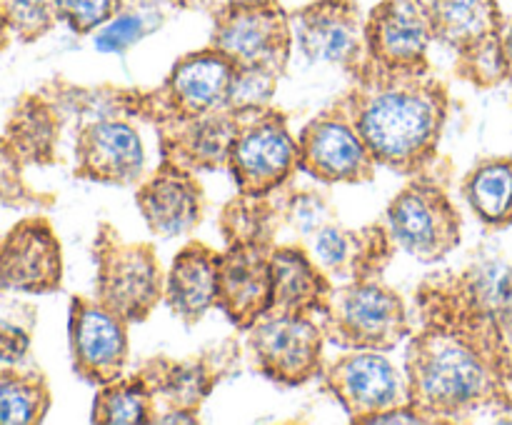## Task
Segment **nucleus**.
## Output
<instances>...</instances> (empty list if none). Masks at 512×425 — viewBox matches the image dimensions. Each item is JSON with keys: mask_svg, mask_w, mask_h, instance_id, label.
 <instances>
[{"mask_svg": "<svg viewBox=\"0 0 512 425\" xmlns=\"http://www.w3.org/2000/svg\"><path fill=\"white\" fill-rule=\"evenodd\" d=\"M405 348L410 405L428 423H512V348L488 315L423 278Z\"/></svg>", "mask_w": 512, "mask_h": 425, "instance_id": "1", "label": "nucleus"}, {"mask_svg": "<svg viewBox=\"0 0 512 425\" xmlns=\"http://www.w3.org/2000/svg\"><path fill=\"white\" fill-rule=\"evenodd\" d=\"M353 78L355 85L335 105L355 125L378 168L400 175L430 168L448 120V85L430 70H388L370 58Z\"/></svg>", "mask_w": 512, "mask_h": 425, "instance_id": "2", "label": "nucleus"}, {"mask_svg": "<svg viewBox=\"0 0 512 425\" xmlns=\"http://www.w3.org/2000/svg\"><path fill=\"white\" fill-rule=\"evenodd\" d=\"M238 65L208 45L178 58L155 90H118V108L160 125L230 108Z\"/></svg>", "mask_w": 512, "mask_h": 425, "instance_id": "3", "label": "nucleus"}, {"mask_svg": "<svg viewBox=\"0 0 512 425\" xmlns=\"http://www.w3.org/2000/svg\"><path fill=\"white\" fill-rule=\"evenodd\" d=\"M320 325L330 345L340 350H390L413 335L403 295L383 280L335 285Z\"/></svg>", "mask_w": 512, "mask_h": 425, "instance_id": "4", "label": "nucleus"}, {"mask_svg": "<svg viewBox=\"0 0 512 425\" xmlns=\"http://www.w3.org/2000/svg\"><path fill=\"white\" fill-rule=\"evenodd\" d=\"M93 263L95 298L125 323H145L163 303L165 273L150 243H130L103 220L95 230Z\"/></svg>", "mask_w": 512, "mask_h": 425, "instance_id": "5", "label": "nucleus"}, {"mask_svg": "<svg viewBox=\"0 0 512 425\" xmlns=\"http://www.w3.org/2000/svg\"><path fill=\"white\" fill-rule=\"evenodd\" d=\"M430 168L410 175L385 210V225L395 245L425 265L445 260L463 240L458 205L450 198L443 175Z\"/></svg>", "mask_w": 512, "mask_h": 425, "instance_id": "6", "label": "nucleus"}, {"mask_svg": "<svg viewBox=\"0 0 512 425\" xmlns=\"http://www.w3.org/2000/svg\"><path fill=\"white\" fill-rule=\"evenodd\" d=\"M325 330L315 315L265 313L245 330V350L265 380L298 388L320 378L325 365Z\"/></svg>", "mask_w": 512, "mask_h": 425, "instance_id": "7", "label": "nucleus"}, {"mask_svg": "<svg viewBox=\"0 0 512 425\" xmlns=\"http://www.w3.org/2000/svg\"><path fill=\"white\" fill-rule=\"evenodd\" d=\"M320 383L350 423L373 425L388 410L410 403L405 370H398L383 350H345L325 360Z\"/></svg>", "mask_w": 512, "mask_h": 425, "instance_id": "8", "label": "nucleus"}, {"mask_svg": "<svg viewBox=\"0 0 512 425\" xmlns=\"http://www.w3.org/2000/svg\"><path fill=\"white\" fill-rule=\"evenodd\" d=\"M240 363H243V343L238 335H230L188 358H170V355L145 358L138 373L153 390L155 403L163 405L165 410L200 413L213 390L238 375Z\"/></svg>", "mask_w": 512, "mask_h": 425, "instance_id": "9", "label": "nucleus"}, {"mask_svg": "<svg viewBox=\"0 0 512 425\" xmlns=\"http://www.w3.org/2000/svg\"><path fill=\"white\" fill-rule=\"evenodd\" d=\"M228 173L243 195H270L298 173V138L285 113L263 108L245 115L230 150Z\"/></svg>", "mask_w": 512, "mask_h": 425, "instance_id": "10", "label": "nucleus"}, {"mask_svg": "<svg viewBox=\"0 0 512 425\" xmlns=\"http://www.w3.org/2000/svg\"><path fill=\"white\" fill-rule=\"evenodd\" d=\"M290 15L278 5L213 10L210 43L238 68H268L283 75L293 53Z\"/></svg>", "mask_w": 512, "mask_h": 425, "instance_id": "11", "label": "nucleus"}, {"mask_svg": "<svg viewBox=\"0 0 512 425\" xmlns=\"http://www.w3.org/2000/svg\"><path fill=\"white\" fill-rule=\"evenodd\" d=\"M298 170L328 185H360L375 178L378 163L355 125L333 105L298 133Z\"/></svg>", "mask_w": 512, "mask_h": 425, "instance_id": "12", "label": "nucleus"}, {"mask_svg": "<svg viewBox=\"0 0 512 425\" xmlns=\"http://www.w3.org/2000/svg\"><path fill=\"white\" fill-rule=\"evenodd\" d=\"M130 323L98 298L73 295L68 308V348L75 375L88 385H105L125 373L130 358Z\"/></svg>", "mask_w": 512, "mask_h": 425, "instance_id": "13", "label": "nucleus"}, {"mask_svg": "<svg viewBox=\"0 0 512 425\" xmlns=\"http://www.w3.org/2000/svg\"><path fill=\"white\" fill-rule=\"evenodd\" d=\"M433 40V15L425 0H380L365 15V58L388 70H430Z\"/></svg>", "mask_w": 512, "mask_h": 425, "instance_id": "14", "label": "nucleus"}, {"mask_svg": "<svg viewBox=\"0 0 512 425\" xmlns=\"http://www.w3.org/2000/svg\"><path fill=\"white\" fill-rule=\"evenodd\" d=\"M298 50L310 63L353 75L365 60V15L355 0H313L290 15Z\"/></svg>", "mask_w": 512, "mask_h": 425, "instance_id": "15", "label": "nucleus"}, {"mask_svg": "<svg viewBox=\"0 0 512 425\" xmlns=\"http://www.w3.org/2000/svg\"><path fill=\"white\" fill-rule=\"evenodd\" d=\"M63 283V248L45 215L18 220L0 238V290L18 295L55 293Z\"/></svg>", "mask_w": 512, "mask_h": 425, "instance_id": "16", "label": "nucleus"}, {"mask_svg": "<svg viewBox=\"0 0 512 425\" xmlns=\"http://www.w3.org/2000/svg\"><path fill=\"white\" fill-rule=\"evenodd\" d=\"M273 243H228L218 263L215 308L245 333L273 308Z\"/></svg>", "mask_w": 512, "mask_h": 425, "instance_id": "17", "label": "nucleus"}, {"mask_svg": "<svg viewBox=\"0 0 512 425\" xmlns=\"http://www.w3.org/2000/svg\"><path fill=\"white\" fill-rule=\"evenodd\" d=\"M143 168V140L138 130L118 115H100L75 135V178L125 188L143 180Z\"/></svg>", "mask_w": 512, "mask_h": 425, "instance_id": "18", "label": "nucleus"}, {"mask_svg": "<svg viewBox=\"0 0 512 425\" xmlns=\"http://www.w3.org/2000/svg\"><path fill=\"white\" fill-rule=\"evenodd\" d=\"M135 205L155 238H183L198 230L205 218V193L198 175L168 158L135 190Z\"/></svg>", "mask_w": 512, "mask_h": 425, "instance_id": "19", "label": "nucleus"}, {"mask_svg": "<svg viewBox=\"0 0 512 425\" xmlns=\"http://www.w3.org/2000/svg\"><path fill=\"white\" fill-rule=\"evenodd\" d=\"M395 245L385 220L363 228L333 223L310 238V253L335 285L355 280H378L393 260Z\"/></svg>", "mask_w": 512, "mask_h": 425, "instance_id": "20", "label": "nucleus"}, {"mask_svg": "<svg viewBox=\"0 0 512 425\" xmlns=\"http://www.w3.org/2000/svg\"><path fill=\"white\" fill-rule=\"evenodd\" d=\"M245 115L233 108L198 115L188 120H168L155 125L160 140V158H168L193 173L228 170L235 135L243 128Z\"/></svg>", "mask_w": 512, "mask_h": 425, "instance_id": "21", "label": "nucleus"}, {"mask_svg": "<svg viewBox=\"0 0 512 425\" xmlns=\"http://www.w3.org/2000/svg\"><path fill=\"white\" fill-rule=\"evenodd\" d=\"M220 253L203 240H188L165 273L163 303L180 323L195 325L215 308Z\"/></svg>", "mask_w": 512, "mask_h": 425, "instance_id": "22", "label": "nucleus"}, {"mask_svg": "<svg viewBox=\"0 0 512 425\" xmlns=\"http://www.w3.org/2000/svg\"><path fill=\"white\" fill-rule=\"evenodd\" d=\"M430 278L460 303L488 315L512 348V263L498 255H485L465 265L460 273L445 270L430 273Z\"/></svg>", "mask_w": 512, "mask_h": 425, "instance_id": "23", "label": "nucleus"}, {"mask_svg": "<svg viewBox=\"0 0 512 425\" xmlns=\"http://www.w3.org/2000/svg\"><path fill=\"white\" fill-rule=\"evenodd\" d=\"M273 270V308L275 313H298L320 318L328 308L335 283L313 258L310 250L298 243L275 245L270 255Z\"/></svg>", "mask_w": 512, "mask_h": 425, "instance_id": "24", "label": "nucleus"}, {"mask_svg": "<svg viewBox=\"0 0 512 425\" xmlns=\"http://www.w3.org/2000/svg\"><path fill=\"white\" fill-rule=\"evenodd\" d=\"M430 15L435 40L455 50V58L500 40L508 23L498 0H430Z\"/></svg>", "mask_w": 512, "mask_h": 425, "instance_id": "25", "label": "nucleus"}, {"mask_svg": "<svg viewBox=\"0 0 512 425\" xmlns=\"http://www.w3.org/2000/svg\"><path fill=\"white\" fill-rule=\"evenodd\" d=\"M60 128L63 118L58 100L40 90L18 100L0 140L23 165H50L58 160L55 150L60 143Z\"/></svg>", "mask_w": 512, "mask_h": 425, "instance_id": "26", "label": "nucleus"}, {"mask_svg": "<svg viewBox=\"0 0 512 425\" xmlns=\"http://www.w3.org/2000/svg\"><path fill=\"white\" fill-rule=\"evenodd\" d=\"M460 193L485 228L512 225V155L483 158L463 175Z\"/></svg>", "mask_w": 512, "mask_h": 425, "instance_id": "27", "label": "nucleus"}, {"mask_svg": "<svg viewBox=\"0 0 512 425\" xmlns=\"http://www.w3.org/2000/svg\"><path fill=\"white\" fill-rule=\"evenodd\" d=\"M283 188L270 195H243L238 193L228 200L220 213V233L228 243H275V233L285 225Z\"/></svg>", "mask_w": 512, "mask_h": 425, "instance_id": "28", "label": "nucleus"}, {"mask_svg": "<svg viewBox=\"0 0 512 425\" xmlns=\"http://www.w3.org/2000/svg\"><path fill=\"white\" fill-rule=\"evenodd\" d=\"M155 415V395L138 370L98 385L90 410V420L98 425H148L155 423Z\"/></svg>", "mask_w": 512, "mask_h": 425, "instance_id": "29", "label": "nucleus"}, {"mask_svg": "<svg viewBox=\"0 0 512 425\" xmlns=\"http://www.w3.org/2000/svg\"><path fill=\"white\" fill-rule=\"evenodd\" d=\"M50 405V383L38 368L8 365L0 370V425L43 423Z\"/></svg>", "mask_w": 512, "mask_h": 425, "instance_id": "30", "label": "nucleus"}, {"mask_svg": "<svg viewBox=\"0 0 512 425\" xmlns=\"http://www.w3.org/2000/svg\"><path fill=\"white\" fill-rule=\"evenodd\" d=\"M38 325V308L18 293L0 290V363H25L33 345V333Z\"/></svg>", "mask_w": 512, "mask_h": 425, "instance_id": "31", "label": "nucleus"}, {"mask_svg": "<svg viewBox=\"0 0 512 425\" xmlns=\"http://www.w3.org/2000/svg\"><path fill=\"white\" fill-rule=\"evenodd\" d=\"M58 23L50 0H0V50L13 40L33 43Z\"/></svg>", "mask_w": 512, "mask_h": 425, "instance_id": "32", "label": "nucleus"}, {"mask_svg": "<svg viewBox=\"0 0 512 425\" xmlns=\"http://www.w3.org/2000/svg\"><path fill=\"white\" fill-rule=\"evenodd\" d=\"M333 223H338V213L325 193L300 190L285 200V225H290L300 238H315L320 230Z\"/></svg>", "mask_w": 512, "mask_h": 425, "instance_id": "33", "label": "nucleus"}, {"mask_svg": "<svg viewBox=\"0 0 512 425\" xmlns=\"http://www.w3.org/2000/svg\"><path fill=\"white\" fill-rule=\"evenodd\" d=\"M455 73H458L465 83L475 85V88L480 90H493L498 88V85H503L505 80H510L503 38L485 45V48L475 50V53L455 58Z\"/></svg>", "mask_w": 512, "mask_h": 425, "instance_id": "34", "label": "nucleus"}, {"mask_svg": "<svg viewBox=\"0 0 512 425\" xmlns=\"http://www.w3.org/2000/svg\"><path fill=\"white\" fill-rule=\"evenodd\" d=\"M280 75L268 68H238L230 93V108L238 113H258L270 108Z\"/></svg>", "mask_w": 512, "mask_h": 425, "instance_id": "35", "label": "nucleus"}, {"mask_svg": "<svg viewBox=\"0 0 512 425\" xmlns=\"http://www.w3.org/2000/svg\"><path fill=\"white\" fill-rule=\"evenodd\" d=\"M55 15L75 35H88L103 28L123 10V0H50Z\"/></svg>", "mask_w": 512, "mask_h": 425, "instance_id": "36", "label": "nucleus"}, {"mask_svg": "<svg viewBox=\"0 0 512 425\" xmlns=\"http://www.w3.org/2000/svg\"><path fill=\"white\" fill-rule=\"evenodd\" d=\"M25 165L8 150V145L0 140V205L5 208H43L53 203V198H43L35 193L23 178Z\"/></svg>", "mask_w": 512, "mask_h": 425, "instance_id": "37", "label": "nucleus"}, {"mask_svg": "<svg viewBox=\"0 0 512 425\" xmlns=\"http://www.w3.org/2000/svg\"><path fill=\"white\" fill-rule=\"evenodd\" d=\"M145 18L138 13H123L120 10L113 20L98 28L95 33V48L100 53H123L130 45L138 43L145 35Z\"/></svg>", "mask_w": 512, "mask_h": 425, "instance_id": "38", "label": "nucleus"}, {"mask_svg": "<svg viewBox=\"0 0 512 425\" xmlns=\"http://www.w3.org/2000/svg\"><path fill=\"white\" fill-rule=\"evenodd\" d=\"M155 423L165 425V423H200L198 413H188V410H165L163 415H155Z\"/></svg>", "mask_w": 512, "mask_h": 425, "instance_id": "39", "label": "nucleus"}, {"mask_svg": "<svg viewBox=\"0 0 512 425\" xmlns=\"http://www.w3.org/2000/svg\"><path fill=\"white\" fill-rule=\"evenodd\" d=\"M215 10L220 8H265V5H278V0H213Z\"/></svg>", "mask_w": 512, "mask_h": 425, "instance_id": "40", "label": "nucleus"}, {"mask_svg": "<svg viewBox=\"0 0 512 425\" xmlns=\"http://www.w3.org/2000/svg\"><path fill=\"white\" fill-rule=\"evenodd\" d=\"M503 50H505V60H508L510 80H512V18L505 23V30H503Z\"/></svg>", "mask_w": 512, "mask_h": 425, "instance_id": "41", "label": "nucleus"}]
</instances>
